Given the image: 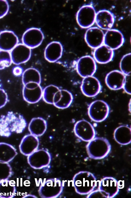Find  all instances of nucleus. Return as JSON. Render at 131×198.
Here are the masks:
<instances>
[{
  "label": "nucleus",
  "mask_w": 131,
  "mask_h": 198,
  "mask_svg": "<svg viewBox=\"0 0 131 198\" xmlns=\"http://www.w3.org/2000/svg\"><path fill=\"white\" fill-rule=\"evenodd\" d=\"M111 149V146L108 140L101 137H94L86 146L87 150L90 155H107Z\"/></svg>",
  "instance_id": "obj_7"
},
{
  "label": "nucleus",
  "mask_w": 131,
  "mask_h": 198,
  "mask_svg": "<svg viewBox=\"0 0 131 198\" xmlns=\"http://www.w3.org/2000/svg\"><path fill=\"white\" fill-rule=\"evenodd\" d=\"M18 38L13 32L9 31L0 32V49L8 51L11 50L17 44Z\"/></svg>",
  "instance_id": "obj_20"
},
{
  "label": "nucleus",
  "mask_w": 131,
  "mask_h": 198,
  "mask_svg": "<svg viewBox=\"0 0 131 198\" xmlns=\"http://www.w3.org/2000/svg\"><path fill=\"white\" fill-rule=\"evenodd\" d=\"M47 123L46 120L41 117L33 118L28 126L30 133L37 137L42 135L46 131Z\"/></svg>",
  "instance_id": "obj_22"
},
{
  "label": "nucleus",
  "mask_w": 131,
  "mask_h": 198,
  "mask_svg": "<svg viewBox=\"0 0 131 198\" xmlns=\"http://www.w3.org/2000/svg\"><path fill=\"white\" fill-rule=\"evenodd\" d=\"M81 88L84 95L92 97L96 96L99 93L101 89V85L98 79L92 76L84 78Z\"/></svg>",
  "instance_id": "obj_11"
},
{
  "label": "nucleus",
  "mask_w": 131,
  "mask_h": 198,
  "mask_svg": "<svg viewBox=\"0 0 131 198\" xmlns=\"http://www.w3.org/2000/svg\"><path fill=\"white\" fill-rule=\"evenodd\" d=\"M15 182L8 180L0 182V198H12L16 192Z\"/></svg>",
  "instance_id": "obj_25"
},
{
  "label": "nucleus",
  "mask_w": 131,
  "mask_h": 198,
  "mask_svg": "<svg viewBox=\"0 0 131 198\" xmlns=\"http://www.w3.org/2000/svg\"><path fill=\"white\" fill-rule=\"evenodd\" d=\"M12 62L10 54L8 51H0V70L8 67Z\"/></svg>",
  "instance_id": "obj_30"
},
{
  "label": "nucleus",
  "mask_w": 131,
  "mask_h": 198,
  "mask_svg": "<svg viewBox=\"0 0 131 198\" xmlns=\"http://www.w3.org/2000/svg\"><path fill=\"white\" fill-rule=\"evenodd\" d=\"M10 54L12 62L19 65L29 60L31 56V49L23 43L18 44L11 50Z\"/></svg>",
  "instance_id": "obj_14"
},
{
  "label": "nucleus",
  "mask_w": 131,
  "mask_h": 198,
  "mask_svg": "<svg viewBox=\"0 0 131 198\" xmlns=\"http://www.w3.org/2000/svg\"><path fill=\"white\" fill-rule=\"evenodd\" d=\"M121 71L125 75L131 74V54L129 53L123 56L120 63Z\"/></svg>",
  "instance_id": "obj_28"
},
{
  "label": "nucleus",
  "mask_w": 131,
  "mask_h": 198,
  "mask_svg": "<svg viewBox=\"0 0 131 198\" xmlns=\"http://www.w3.org/2000/svg\"><path fill=\"white\" fill-rule=\"evenodd\" d=\"M125 78V75L121 71L114 70L107 74L105 82L110 88L117 90L123 88Z\"/></svg>",
  "instance_id": "obj_19"
},
{
  "label": "nucleus",
  "mask_w": 131,
  "mask_h": 198,
  "mask_svg": "<svg viewBox=\"0 0 131 198\" xmlns=\"http://www.w3.org/2000/svg\"><path fill=\"white\" fill-rule=\"evenodd\" d=\"M18 154L16 149L11 145L0 142V162L8 163Z\"/></svg>",
  "instance_id": "obj_24"
},
{
  "label": "nucleus",
  "mask_w": 131,
  "mask_h": 198,
  "mask_svg": "<svg viewBox=\"0 0 131 198\" xmlns=\"http://www.w3.org/2000/svg\"><path fill=\"white\" fill-rule=\"evenodd\" d=\"M63 51V46L59 41H53L49 43L44 51L45 59L51 62H56L62 57Z\"/></svg>",
  "instance_id": "obj_16"
},
{
  "label": "nucleus",
  "mask_w": 131,
  "mask_h": 198,
  "mask_svg": "<svg viewBox=\"0 0 131 198\" xmlns=\"http://www.w3.org/2000/svg\"><path fill=\"white\" fill-rule=\"evenodd\" d=\"M59 90L58 87L53 85L46 86L43 90L42 97L44 101L48 103L53 104L54 97Z\"/></svg>",
  "instance_id": "obj_27"
},
{
  "label": "nucleus",
  "mask_w": 131,
  "mask_h": 198,
  "mask_svg": "<svg viewBox=\"0 0 131 198\" xmlns=\"http://www.w3.org/2000/svg\"><path fill=\"white\" fill-rule=\"evenodd\" d=\"M63 189V183L59 179H48L43 182L39 189L40 196L43 198L57 197L62 193Z\"/></svg>",
  "instance_id": "obj_2"
},
{
  "label": "nucleus",
  "mask_w": 131,
  "mask_h": 198,
  "mask_svg": "<svg viewBox=\"0 0 131 198\" xmlns=\"http://www.w3.org/2000/svg\"><path fill=\"white\" fill-rule=\"evenodd\" d=\"M131 128L128 126L122 125L116 128L114 133V137L119 143L126 145L131 142Z\"/></svg>",
  "instance_id": "obj_23"
},
{
  "label": "nucleus",
  "mask_w": 131,
  "mask_h": 198,
  "mask_svg": "<svg viewBox=\"0 0 131 198\" xmlns=\"http://www.w3.org/2000/svg\"><path fill=\"white\" fill-rule=\"evenodd\" d=\"M115 21V16L110 11L106 9L99 10L96 13V23L101 28L108 30L113 26Z\"/></svg>",
  "instance_id": "obj_17"
},
{
  "label": "nucleus",
  "mask_w": 131,
  "mask_h": 198,
  "mask_svg": "<svg viewBox=\"0 0 131 198\" xmlns=\"http://www.w3.org/2000/svg\"><path fill=\"white\" fill-rule=\"evenodd\" d=\"M96 68L95 60L89 55L81 57L78 60L76 63L78 73L84 78L92 76L96 71Z\"/></svg>",
  "instance_id": "obj_9"
},
{
  "label": "nucleus",
  "mask_w": 131,
  "mask_h": 198,
  "mask_svg": "<svg viewBox=\"0 0 131 198\" xmlns=\"http://www.w3.org/2000/svg\"><path fill=\"white\" fill-rule=\"evenodd\" d=\"M27 125V121L22 115L9 111L0 117V136L8 137L13 132L21 133Z\"/></svg>",
  "instance_id": "obj_1"
},
{
  "label": "nucleus",
  "mask_w": 131,
  "mask_h": 198,
  "mask_svg": "<svg viewBox=\"0 0 131 198\" xmlns=\"http://www.w3.org/2000/svg\"><path fill=\"white\" fill-rule=\"evenodd\" d=\"M39 142L38 137L30 133L25 135L22 138L19 145L20 152L28 156L37 149Z\"/></svg>",
  "instance_id": "obj_15"
},
{
  "label": "nucleus",
  "mask_w": 131,
  "mask_h": 198,
  "mask_svg": "<svg viewBox=\"0 0 131 198\" xmlns=\"http://www.w3.org/2000/svg\"><path fill=\"white\" fill-rule=\"evenodd\" d=\"M14 74L16 76H19L22 75L24 72L22 68L19 66L15 67L13 71Z\"/></svg>",
  "instance_id": "obj_34"
},
{
  "label": "nucleus",
  "mask_w": 131,
  "mask_h": 198,
  "mask_svg": "<svg viewBox=\"0 0 131 198\" xmlns=\"http://www.w3.org/2000/svg\"><path fill=\"white\" fill-rule=\"evenodd\" d=\"M41 78L40 72L34 68H28L24 71L22 75V81L24 85L30 83L40 84Z\"/></svg>",
  "instance_id": "obj_26"
},
{
  "label": "nucleus",
  "mask_w": 131,
  "mask_h": 198,
  "mask_svg": "<svg viewBox=\"0 0 131 198\" xmlns=\"http://www.w3.org/2000/svg\"><path fill=\"white\" fill-rule=\"evenodd\" d=\"M44 38L43 33L40 28L32 27L25 31L22 40L23 43L31 49L40 46Z\"/></svg>",
  "instance_id": "obj_8"
},
{
  "label": "nucleus",
  "mask_w": 131,
  "mask_h": 198,
  "mask_svg": "<svg viewBox=\"0 0 131 198\" xmlns=\"http://www.w3.org/2000/svg\"><path fill=\"white\" fill-rule=\"evenodd\" d=\"M104 34L100 28L96 27H90L86 31L85 38L90 47L96 49L103 44Z\"/></svg>",
  "instance_id": "obj_12"
},
{
  "label": "nucleus",
  "mask_w": 131,
  "mask_h": 198,
  "mask_svg": "<svg viewBox=\"0 0 131 198\" xmlns=\"http://www.w3.org/2000/svg\"><path fill=\"white\" fill-rule=\"evenodd\" d=\"M73 130L77 137L85 141H90L95 137L96 135L93 126L85 120L77 121L74 125Z\"/></svg>",
  "instance_id": "obj_6"
},
{
  "label": "nucleus",
  "mask_w": 131,
  "mask_h": 198,
  "mask_svg": "<svg viewBox=\"0 0 131 198\" xmlns=\"http://www.w3.org/2000/svg\"><path fill=\"white\" fill-rule=\"evenodd\" d=\"M8 101L7 93L4 90L0 88V108L5 106Z\"/></svg>",
  "instance_id": "obj_33"
},
{
  "label": "nucleus",
  "mask_w": 131,
  "mask_h": 198,
  "mask_svg": "<svg viewBox=\"0 0 131 198\" xmlns=\"http://www.w3.org/2000/svg\"><path fill=\"white\" fill-rule=\"evenodd\" d=\"M51 159V155L48 151L44 149H37L28 156L27 161L32 168L40 169L48 165Z\"/></svg>",
  "instance_id": "obj_5"
},
{
  "label": "nucleus",
  "mask_w": 131,
  "mask_h": 198,
  "mask_svg": "<svg viewBox=\"0 0 131 198\" xmlns=\"http://www.w3.org/2000/svg\"><path fill=\"white\" fill-rule=\"evenodd\" d=\"M13 174L12 168L8 163L0 162V182L8 180Z\"/></svg>",
  "instance_id": "obj_29"
},
{
  "label": "nucleus",
  "mask_w": 131,
  "mask_h": 198,
  "mask_svg": "<svg viewBox=\"0 0 131 198\" xmlns=\"http://www.w3.org/2000/svg\"><path fill=\"white\" fill-rule=\"evenodd\" d=\"M131 74L125 75V78L123 86L125 92L129 94H131Z\"/></svg>",
  "instance_id": "obj_32"
},
{
  "label": "nucleus",
  "mask_w": 131,
  "mask_h": 198,
  "mask_svg": "<svg viewBox=\"0 0 131 198\" xmlns=\"http://www.w3.org/2000/svg\"><path fill=\"white\" fill-rule=\"evenodd\" d=\"M96 13L92 5L86 4L83 6L76 13L78 23L82 28L90 27L95 22Z\"/></svg>",
  "instance_id": "obj_4"
},
{
  "label": "nucleus",
  "mask_w": 131,
  "mask_h": 198,
  "mask_svg": "<svg viewBox=\"0 0 131 198\" xmlns=\"http://www.w3.org/2000/svg\"><path fill=\"white\" fill-rule=\"evenodd\" d=\"M9 9V5L7 1L0 0V18L7 13Z\"/></svg>",
  "instance_id": "obj_31"
},
{
  "label": "nucleus",
  "mask_w": 131,
  "mask_h": 198,
  "mask_svg": "<svg viewBox=\"0 0 131 198\" xmlns=\"http://www.w3.org/2000/svg\"><path fill=\"white\" fill-rule=\"evenodd\" d=\"M110 111L108 104L104 101L97 100L94 101L89 105L88 114L92 121L100 122L108 117Z\"/></svg>",
  "instance_id": "obj_3"
},
{
  "label": "nucleus",
  "mask_w": 131,
  "mask_h": 198,
  "mask_svg": "<svg viewBox=\"0 0 131 198\" xmlns=\"http://www.w3.org/2000/svg\"><path fill=\"white\" fill-rule=\"evenodd\" d=\"M43 90L40 84L30 83L24 85L23 90L24 100L30 103L38 102L42 97Z\"/></svg>",
  "instance_id": "obj_10"
},
{
  "label": "nucleus",
  "mask_w": 131,
  "mask_h": 198,
  "mask_svg": "<svg viewBox=\"0 0 131 198\" xmlns=\"http://www.w3.org/2000/svg\"><path fill=\"white\" fill-rule=\"evenodd\" d=\"M73 99V96L71 92L67 90L60 89L54 97L53 104L58 108L66 109L70 106Z\"/></svg>",
  "instance_id": "obj_18"
},
{
  "label": "nucleus",
  "mask_w": 131,
  "mask_h": 198,
  "mask_svg": "<svg viewBox=\"0 0 131 198\" xmlns=\"http://www.w3.org/2000/svg\"><path fill=\"white\" fill-rule=\"evenodd\" d=\"M113 50L105 45L102 44L95 49L94 52V59L100 63H108L113 58Z\"/></svg>",
  "instance_id": "obj_21"
},
{
  "label": "nucleus",
  "mask_w": 131,
  "mask_h": 198,
  "mask_svg": "<svg viewBox=\"0 0 131 198\" xmlns=\"http://www.w3.org/2000/svg\"><path fill=\"white\" fill-rule=\"evenodd\" d=\"M124 42L123 34L118 29H111L108 30L104 34V44L113 50L121 47Z\"/></svg>",
  "instance_id": "obj_13"
}]
</instances>
